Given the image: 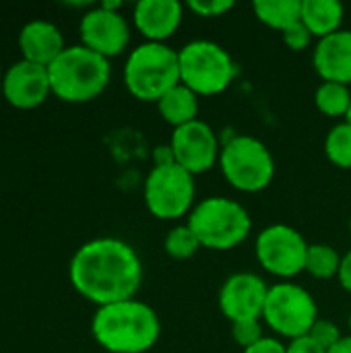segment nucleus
Listing matches in <instances>:
<instances>
[{
  "label": "nucleus",
  "mask_w": 351,
  "mask_h": 353,
  "mask_svg": "<svg viewBox=\"0 0 351 353\" xmlns=\"http://www.w3.org/2000/svg\"><path fill=\"white\" fill-rule=\"evenodd\" d=\"M68 277L85 300L101 308L139 294L143 263L130 244L118 238H97L74 252Z\"/></svg>",
  "instance_id": "nucleus-1"
},
{
  "label": "nucleus",
  "mask_w": 351,
  "mask_h": 353,
  "mask_svg": "<svg viewBox=\"0 0 351 353\" xmlns=\"http://www.w3.org/2000/svg\"><path fill=\"white\" fill-rule=\"evenodd\" d=\"M91 333L106 352L147 353L161 335V323L149 304L132 298L97 308Z\"/></svg>",
  "instance_id": "nucleus-2"
},
{
  "label": "nucleus",
  "mask_w": 351,
  "mask_h": 353,
  "mask_svg": "<svg viewBox=\"0 0 351 353\" xmlns=\"http://www.w3.org/2000/svg\"><path fill=\"white\" fill-rule=\"evenodd\" d=\"M52 95L66 103H85L101 95L110 83V60L81 46H68L50 66Z\"/></svg>",
  "instance_id": "nucleus-3"
},
{
  "label": "nucleus",
  "mask_w": 351,
  "mask_h": 353,
  "mask_svg": "<svg viewBox=\"0 0 351 353\" xmlns=\"http://www.w3.org/2000/svg\"><path fill=\"white\" fill-rule=\"evenodd\" d=\"M190 230L201 248L228 252L238 248L252 230L250 213L244 205L228 196H207L188 215Z\"/></svg>",
  "instance_id": "nucleus-4"
},
{
  "label": "nucleus",
  "mask_w": 351,
  "mask_h": 353,
  "mask_svg": "<svg viewBox=\"0 0 351 353\" xmlns=\"http://www.w3.org/2000/svg\"><path fill=\"white\" fill-rule=\"evenodd\" d=\"M124 85L134 99L157 103L172 87L180 85L178 50L153 41L137 46L124 64Z\"/></svg>",
  "instance_id": "nucleus-5"
},
{
  "label": "nucleus",
  "mask_w": 351,
  "mask_h": 353,
  "mask_svg": "<svg viewBox=\"0 0 351 353\" xmlns=\"http://www.w3.org/2000/svg\"><path fill=\"white\" fill-rule=\"evenodd\" d=\"M180 83L194 91L199 97L223 93L236 79V64L230 52L209 39L188 41L178 50Z\"/></svg>",
  "instance_id": "nucleus-6"
},
{
  "label": "nucleus",
  "mask_w": 351,
  "mask_h": 353,
  "mask_svg": "<svg viewBox=\"0 0 351 353\" xmlns=\"http://www.w3.org/2000/svg\"><path fill=\"white\" fill-rule=\"evenodd\" d=\"M219 170L240 192H261L275 176V159L267 145L250 134H236L221 145Z\"/></svg>",
  "instance_id": "nucleus-7"
},
{
  "label": "nucleus",
  "mask_w": 351,
  "mask_h": 353,
  "mask_svg": "<svg viewBox=\"0 0 351 353\" xmlns=\"http://www.w3.org/2000/svg\"><path fill=\"white\" fill-rule=\"evenodd\" d=\"M194 176L178 163H155L147 174L143 199L147 211L161 221H176L194 209Z\"/></svg>",
  "instance_id": "nucleus-8"
},
{
  "label": "nucleus",
  "mask_w": 351,
  "mask_h": 353,
  "mask_svg": "<svg viewBox=\"0 0 351 353\" xmlns=\"http://www.w3.org/2000/svg\"><path fill=\"white\" fill-rule=\"evenodd\" d=\"M319 321V306L308 290L298 283L281 281L269 288L263 323L283 339L306 337Z\"/></svg>",
  "instance_id": "nucleus-9"
},
{
  "label": "nucleus",
  "mask_w": 351,
  "mask_h": 353,
  "mask_svg": "<svg viewBox=\"0 0 351 353\" xmlns=\"http://www.w3.org/2000/svg\"><path fill=\"white\" fill-rule=\"evenodd\" d=\"M308 242L304 236L285 223H273L265 228L254 242V254L259 265L273 277L292 279L304 273Z\"/></svg>",
  "instance_id": "nucleus-10"
},
{
  "label": "nucleus",
  "mask_w": 351,
  "mask_h": 353,
  "mask_svg": "<svg viewBox=\"0 0 351 353\" xmlns=\"http://www.w3.org/2000/svg\"><path fill=\"white\" fill-rule=\"evenodd\" d=\"M170 151L174 163H178L192 176H199L219 163L221 143L217 132L207 122L194 120L190 124L174 128Z\"/></svg>",
  "instance_id": "nucleus-11"
},
{
  "label": "nucleus",
  "mask_w": 351,
  "mask_h": 353,
  "mask_svg": "<svg viewBox=\"0 0 351 353\" xmlns=\"http://www.w3.org/2000/svg\"><path fill=\"white\" fill-rule=\"evenodd\" d=\"M81 41L103 58L122 54L130 41V25L120 10L106 8L103 4L87 10L79 23Z\"/></svg>",
  "instance_id": "nucleus-12"
},
{
  "label": "nucleus",
  "mask_w": 351,
  "mask_h": 353,
  "mask_svg": "<svg viewBox=\"0 0 351 353\" xmlns=\"http://www.w3.org/2000/svg\"><path fill=\"white\" fill-rule=\"evenodd\" d=\"M269 285L263 277L254 273H234L230 275L217 296L221 314L230 321L263 319Z\"/></svg>",
  "instance_id": "nucleus-13"
},
{
  "label": "nucleus",
  "mask_w": 351,
  "mask_h": 353,
  "mask_svg": "<svg viewBox=\"0 0 351 353\" xmlns=\"http://www.w3.org/2000/svg\"><path fill=\"white\" fill-rule=\"evenodd\" d=\"M0 89L4 93V99L12 108L19 110L39 108L52 93L48 66H39L21 58L6 70Z\"/></svg>",
  "instance_id": "nucleus-14"
},
{
  "label": "nucleus",
  "mask_w": 351,
  "mask_h": 353,
  "mask_svg": "<svg viewBox=\"0 0 351 353\" xmlns=\"http://www.w3.org/2000/svg\"><path fill=\"white\" fill-rule=\"evenodd\" d=\"M184 19V6L178 0H141L134 6L137 31L153 43H166Z\"/></svg>",
  "instance_id": "nucleus-15"
},
{
  "label": "nucleus",
  "mask_w": 351,
  "mask_h": 353,
  "mask_svg": "<svg viewBox=\"0 0 351 353\" xmlns=\"http://www.w3.org/2000/svg\"><path fill=\"white\" fill-rule=\"evenodd\" d=\"M312 64L317 74L327 83H351V29H339L337 33L317 41Z\"/></svg>",
  "instance_id": "nucleus-16"
},
{
  "label": "nucleus",
  "mask_w": 351,
  "mask_h": 353,
  "mask_svg": "<svg viewBox=\"0 0 351 353\" xmlns=\"http://www.w3.org/2000/svg\"><path fill=\"white\" fill-rule=\"evenodd\" d=\"M19 50L23 60L50 66L64 50L62 31L50 21H29L19 33Z\"/></svg>",
  "instance_id": "nucleus-17"
},
{
  "label": "nucleus",
  "mask_w": 351,
  "mask_h": 353,
  "mask_svg": "<svg viewBox=\"0 0 351 353\" xmlns=\"http://www.w3.org/2000/svg\"><path fill=\"white\" fill-rule=\"evenodd\" d=\"M343 4L337 0H302V23L314 39L329 37L341 29Z\"/></svg>",
  "instance_id": "nucleus-18"
},
{
  "label": "nucleus",
  "mask_w": 351,
  "mask_h": 353,
  "mask_svg": "<svg viewBox=\"0 0 351 353\" xmlns=\"http://www.w3.org/2000/svg\"><path fill=\"white\" fill-rule=\"evenodd\" d=\"M157 110L163 122H168L174 128H180L184 124L199 120V95L180 83L157 101Z\"/></svg>",
  "instance_id": "nucleus-19"
},
{
  "label": "nucleus",
  "mask_w": 351,
  "mask_h": 353,
  "mask_svg": "<svg viewBox=\"0 0 351 353\" xmlns=\"http://www.w3.org/2000/svg\"><path fill=\"white\" fill-rule=\"evenodd\" d=\"M252 8L263 25L281 33L302 21V0H257Z\"/></svg>",
  "instance_id": "nucleus-20"
},
{
  "label": "nucleus",
  "mask_w": 351,
  "mask_h": 353,
  "mask_svg": "<svg viewBox=\"0 0 351 353\" xmlns=\"http://www.w3.org/2000/svg\"><path fill=\"white\" fill-rule=\"evenodd\" d=\"M314 105L321 114L329 118H341V116L345 118L351 105L350 85L323 81L314 93Z\"/></svg>",
  "instance_id": "nucleus-21"
},
{
  "label": "nucleus",
  "mask_w": 351,
  "mask_h": 353,
  "mask_svg": "<svg viewBox=\"0 0 351 353\" xmlns=\"http://www.w3.org/2000/svg\"><path fill=\"white\" fill-rule=\"evenodd\" d=\"M341 267V254L329 246V244H310L308 254H306V267L304 271L321 281L337 277Z\"/></svg>",
  "instance_id": "nucleus-22"
},
{
  "label": "nucleus",
  "mask_w": 351,
  "mask_h": 353,
  "mask_svg": "<svg viewBox=\"0 0 351 353\" xmlns=\"http://www.w3.org/2000/svg\"><path fill=\"white\" fill-rule=\"evenodd\" d=\"M325 155L327 159L339 168V170H351V124L339 122L335 124L325 139Z\"/></svg>",
  "instance_id": "nucleus-23"
},
{
  "label": "nucleus",
  "mask_w": 351,
  "mask_h": 353,
  "mask_svg": "<svg viewBox=\"0 0 351 353\" xmlns=\"http://www.w3.org/2000/svg\"><path fill=\"white\" fill-rule=\"evenodd\" d=\"M201 248L199 238L194 236V232L190 230L188 223L184 225H176L168 232L166 240H163V250L176 259V261H188L192 259Z\"/></svg>",
  "instance_id": "nucleus-24"
},
{
  "label": "nucleus",
  "mask_w": 351,
  "mask_h": 353,
  "mask_svg": "<svg viewBox=\"0 0 351 353\" xmlns=\"http://www.w3.org/2000/svg\"><path fill=\"white\" fill-rule=\"evenodd\" d=\"M232 339L242 350H248V347L257 345L261 339H265V335H263V319H248V321L232 323Z\"/></svg>",
  "instance_id": "nucleus-25"
},
{
  "label": "nucleus",
  "mask_w": 351,
  "mask_h": 353,
  "mask_svg": "<svg viewBox=\"0 0 351 353\" xmlns=\"http://www.w3.org/2000/svg\"><path fill=\"white\" fill-rule=\"evenodd\" d=\"M308 337H310L317 345H321L323 350H327V352H329L331 347H335V345L343 339L339 327H337L335 323L327 321V319H319V321L312 325Z\"/></svg>",
  "instance_id": "nucleus-26"
},
{
  "label": "nucleus",
  "mask_w": 351,
  "mask_h": 353,
  "mask_svg": "<svg viewBox=\"0 0 351 353\" xmlns=\"http://www.w3.org/2000/svg\"><path fill=\"white\" fill-rule=\"evenodd\" d=\"M236 4L232 0H192L186 4V8H190L194 14L205 17V19H215V17H223L225 12H230Z\"/></svg>",
  "instance_id": "nucleus-27"
},
{
  "label": "nucleus",
  "mask_w": 351,
  "mask_h": 353,
  "mask_svg": "<svg viewBox=\"0 0 351 353\" xmlns=\"http://www.w3.org/2000/svg\"><path fill=\"white\" fill-rule=\"evenodd\" d=\"M283 43L292 50V52H304L306 48H310L314 35L308 31V27L300 21L296 25H292L290 29H285L283 33Z\"/></svg>",
  "instance_id": "nucleus-28"
},
{
  "label": "nucleus",
  "mask_w": 351,
  "mask_h": 353,
  "mask_svg": "<svg viewBox=\"0 0 351 353\" xmlns=\"http://www.w3.org/2000/svg\"><path fill=\"white\" fill-rule=\"evenodd\" d=\"M242 353H288V345H283L277 337H265Z\"/></svg>",
  "instance_id": "nucleus-29"
},
{
  "label": "nucleus",
  "mask_w": 351,
  "mask_h": 353,
  "mask_svg": "<svg viewBox=\"0 0 351 353\" xmlns=\"http://www.w3.org/2000/svg\"><path fill=\"white\" fill-rule=\"evenodd\" d=\"M288 353H329V352H327V350H323L321 345H317V343L306 335V337H300V339L290 341V345H288Z\"/></svg>",
  "instance_id": "nucleus-30"
},
{
  "label": "nucleus",
  "mask_w": 351,
  "mask_h": 353,
  "mask_svg": "<svg viewBox=\"0 0 351 353\" xmlns=\"http://www.w3.org/2000/svg\"><path fill=\"white\" fill-rule=\"evenodd\" d=\"M337 279H339L341 288H343L348 294H351V250L341 256V267H339Z\"/></svg>",
  "instance_id": "nucleus-31"
},
{
  "label": "nucleus",
  "mask_w": 351,
  "mask_h": 353,
  "mask_svg": "<svg viewBox=\"0 0 351 353\" xmlns=\"http://www.w3.org/2000/svg\"><path fill=\"white\" fill-rule=\"evenodd\" d=\"M329 353H351V335L350 337H343L335 347H331Z\"/></svg>",
  "instance_id": "nucleus-32"
},
{
  "label": "nucleus",
  "mask_w": 351,
  "mask_h": 353,
  "mask_svg": "<svg viewBox=\"0 0 351 353\" xmlns=\"http://www.w3.org/2000/svg\"><path fill=\"white\" fill-rule=\"evenodd\" d=\"M345 122H350L351 124V105H350V112H348V116H345Z\"/></svg>",
  "instance_id": "nucleus-33"
},
{
  "label": "nucleus",
  "mask_w": 351,
  "mask_h": 353,
  "mask_svg": "<svg viewBox=\"0 0 351 353\" xmlns=\"http://www.w3.org/2000/svg\"><path fill=\"white\" fill-rule=\"evenodd\" d=\"M348 327H350V335H351V312H350V319H348Z\"/></svg>",
  "instance_id": "nucleus-34"
},
{
  "label": "nucleus",
  "mask_w": 351,
  "mask_h": 353,
  "mask_svg": "<svg viewBox=\"0 0 351 353\" xmlns=\"http://www.w3.org/2000/svg\"><path fill=\"white\" fill-rule=\"evenodd\" d=\"M350 234H351V217H350Z\"/></svg>",
  "instance_id": "nucleus-35"
},
{
  "label": "nucleus",
  "mask_w": 351,
  "mask_h": 353,
  "mask_svg": "<svg viewBox=\"0 0 351 353\" xmlns=\"http://www.w3.org/2000/svg\"><path fill=\"white\" fill-rule=\"evenodd\" d=\"M0 85H2V79H0Z\"/></svg>",
  "instance_id": "nucleus-36"
}]
</instances>
